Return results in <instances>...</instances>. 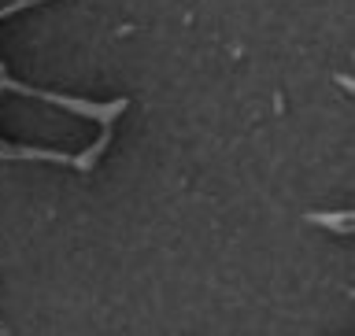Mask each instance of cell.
Masks as SVG:
<instances>
[{
	"label": "cell",
	"mask_w": 355,
	"mask_h": 336,
	"mask_svg": "<svg viewBox=\"0 0 355 336\" xmlns=\"http://www.w3.org/2000/svg\"><path fill=\"white\" fill-rule=\"evenodd\" d=\"M307 222H311V226H326V229L348 233V229H352V211H340V215H318V211H311Z\"/></svg>",
	"instance_id": "cell-1"
},
{
	"label": "cell",
	"mask_w": 355,
	"mask_h": 336,
	"mask_svg": "<svg viewBox=\"0 0 355 336\" xmlns=\"http://www.w3.org/2000/svg\"><path fill=\"white\" fill-rule=\"evenodd\" d=\"M33 4H44V0H15V4H8V8H0V19H8V15H15V11H26Z\"/></svg>",
	"instance_id": "cell-2"
}]
</instances>
